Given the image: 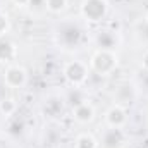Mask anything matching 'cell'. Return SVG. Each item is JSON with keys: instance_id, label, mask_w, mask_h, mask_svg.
<instances>
[{"instance_id": "cell-8", "label": "cell", "mask_w": 148, "mask_h": 148, "mask_svg": "<svg viewBox=\"0 0 148 148\" xmlns=\"http://www.w3.org/2000/svg\"><path fill=\"white\" fill-rule=\"evenodd\" d=\"M93 43L100 50H115L121 45V33L110 28H102L95 33Z\"/></svg>"}, {"instance_id": "cell-11", "label": "cell", "mask_w": 148, "mask_h": 148, "mask_svg": "<svg viewBox=\"0 0 148 148\" xmlns=\"http://www.w3.org/2000/svg\"><path fill=\"white\" fill-rule=\"evenodd\" d=\"M17 59V47L12 40H9L7 36L0 38V64L2 66H10L14 64Z\"/></svg>"}, {"instance_id": "cell-19", "label": "cell", "mask_w": 148, "mask_h": 148, "mask_svg": "<svg viewBox=\"0 0 148 148\" xmlns=\"http://www.w3.org/2000/svg\"><path fill=\"white\" fill-rule=\"evenodd\" d=\"M33 16H43L47 12V5H45V0H29L28 7H26Z\"/></svg>"}, {"instance_id": "cell-4", "label": "cell", "mask_w": 148, "mask_h": 148, "mask_svg": "<svg viewBox=\"0 0 148 148\" xmlns=\"http://www.w3.org/2000/svg\"><path fill=\"white\" fill-rule=\"evenodd\" d=\"M90 64L81 60V59H74V60H67L62 66V76L66 79V83L73 88H81L84 86V83L90 77Z\"/></svg>"}, {"instance_id": "cell-9", "label": "cell", "mask_w": 148, "mask_h": 148, "mask_svg": "<svg viewBox=\"0 0 148 148\" xmlns=\"http://www.w3.org/2000/svg\"><path fill=\"white\" fill-rule=\"evenodd\" d=\"M103 121H105V126H109V127H124V129H126V126H127V122H129L127 109L112 103L110 107L105 110Z\"/></svg>"}, {"instance_id": "cell-15", "label": "cell", "mask_w": 148, "mask_h": 148, "mask_svg": "<svg viewBox=\"0 0 148 148\" xmlns=\"http://www.w3.org/2000/svg\"><path fill=\"white\" fill-rule=\"evenodd\" d=\"M17 110V102L16 98L12 97H7V98H2L0 100V114L3 117H12Z\"/></svg>"}, {"instance_id": "cell-23", "label": "cell", "mask_w": 148, "mask_h": 148, "mask_svg": "<svg viewBox=\"0 0 148 148\" xmlns=\"http://www.w3.org/2000/svg\"><path fill=\"white\" fill-rule=\"evenodd\" d=\"M147 19H148V14H147Z\"/></svg>"}, {"instance_id": "cell-3", "label": "cell", "mask_w": 148, "mask_h": 148, "mask_svg": "<svg viewBox=\"0 0 148 148\" xmlns=\"http://www.w3.org/2000/svg\"><path fill=\"white\" fill-rule=\"evenodd\" d=\"M110 12L109 0H83L79 5V17L86 24H100Z\"/></svg>"}, {"instance_id": "cell-12", "label": "cell", "mask_w": 148, "mask_h": 148, "mask_svg": "<svg viewBox=\"0 0 148 148\" xmlns=\"http://www.w3.org/2000/svg\"><path fill=\"white\" fill-rule=\"evenodd\" d=\"M64 105H66V100H62L60 97H48L43 103V114L55 119L64 112Z\"/></svg>"}, {"instance_id": "cell-13", "label": "cell", "mask_w": 148, "mask_h": 148, "mask_svg": "<svg viewBox=\"0 0 148 148\" xmlns=\"http://www.w3.org/2000/svg\"><path fill=\"white\" fill-rule=\"evenodd\" d=\"M133 33H134V38L140 45H143L145 48H148V19L143 17L140 21L134 23L133 26Z\"/></svg>"}, {"instance_id": "cell-18", "label": "cell", "mask_w": 148, "mask_h": 148, "mask_svg": "<svg viewBox=\"0 0 148 148\" xmlns=\"http://www.w3.org/2000/svg\"><path fill=\"white\" fill-rule=\"evenodd\" d=\"M71 88H73V86H71ZM81 88H83V86H81ZM81 88H73V90L69 91V95L66 97V102L71 103V107L77 105V103H81V102H84V100H88L86 95H84V91H83Z\"/></svg>"}, {"instance_id": "cell-6", "label": "cell", "mask_w": 148, "mask_h": 148, "mask_svg": "<svg viewBox=\"0 0 148 148\" xmlns=\"http://www.w3.org/2000/svg\"><path fill=\"white\" fill-rule=\"evenodd\" d=\"M28 83V71L21 64H10L3 71V84L10 90H21Z\"/></svg>"}, {"instance_id": "cell-21", "label": "cell", "mask_w": 148, "mask_h": 148, "mask_svg": "<svg viewBox=\"0 0 148 148\" xmlns=\"http://www.w3.org/2000/svg\"><path fill=\"white\" fill-rule=\"evenodd\" d=\"M140 67L143 71H148V48H145V52H143V55L140 59Z\"/></svg>"}, {"instance_id": "cell-16", "label": "cell", "mask_w": 148, "mask_h": 148, "mask_svg": "<svg viewBox=\"0 0 148 148\" xmlns=\"http://www.w3.org/2000/svg\"><path fill=\"white\" fill-rule=\"evenodd\" d=\"M133 83L136 84V88H138V93H140V95L148 97V71L140 69V73H138V76L134 77V81H133Z\"/></svg>"}, {"instance_id": "cell-14", "label": "cell", "mask_w": 148, "mask_h": 148, "mask_svg": "<svg viewBox=\"0 0 148 148\" xmlns=\"http://www.w3.org/2000/svg\"><path fill=\"white\" fill-rule=\"evenodd\" d=\"M74 148H100L98 138L91 133H79L74 140Z\"/></svg>"}, {"instance_id": "cell-7", "label": "cell", "mask_w": 148, "mask_h": 148, "mask_svg": "<svg viewBox=\"0 0 148 148\" xmlns=\"http://www.w3.org/2000/svg\"><path fill=\"white\" fill-rule=\"evenodd\" d=\"M127 141V133L124 127H109L105 126L98 143L100 148H124Z\"/></svg>"}, {"instance_id": "cell-20", "label": "cell", "mask_w": 148, "mask_h": 148, "mask_svg": "<svg viewBox=\"0 0 148 148\" xmlns=\"http://www.w3.org/2000/svg\"><path fill=\"white\" fill-rule=\"evenodd\" d=\"M10 19H9V16H7V12H3V10H0V38L7 36V33L10 31Z\"/></svg>"}, {"instance_id": "cell-1", "label": "cell", "mask_w": 148, "mask_h": 148, "mask_svg": "<svg viewBox=\"0 0 148 148\" xmlns=\"http://www.w3.org/2000/svg\"><path fill=\"white\" fill-rule=\"evenodd\" d=\"M81 17H66L57 23L53 29V41L64 52H74L84 47L88 35Z\"/></svg>"}, {"instance_id": "cell-17", "label": "cell", "mask_w": 148, "mask_h": 148, "mask_svg": "<svg viewBox=\"0 0 148 148\" xmlns=\"http://www.w3.org/2000/svg\"><path fill=\"white\" fill-rule=\"evenodd\" d=\"M45 5H47V12H50V14H62L67 9L69 0H45Z\"/></svg>"}, {"instance_id": "cell-22", "label": "cell", "mask_w": 148, "mask_h": 148, "mask_svg": "<svg viewBox=\"0 0 148 148\" xmlns=\"http://www.w3.org/2000/svg\"><path fill=\"white\" fill-rule=\"evenodd\" d=\"M12 3H14L16 7H23V9H26L28 3H29V0H12Z\"/></svg>"}, {"instance_id": "cell-2", "label": "cell", "mask_w": 148, "mask_h": 148, "mask_svg": "<svg viewBox=\"0 0 148 148\" xmlns=\"http://www.w3.org/2000/svg\"><path fill=\"white\" fill-rule=\"evenodd\" d=\"M88 64H90L91 74H97L100 77H109L119 67V55H117L115 50H100V48H97L91 53Z\"/></svg>"}, {"instance_id": "cell-10", "label": "cell", "mask_w": 148, "mask_h": 148, "mask_svg": "<svg viewBox=\"0 0 148 148\" xmlns=\"http://www.w3.org/2000/svg\"><path fill=\"white\" fill-rule=\"evenodd\" d=\"M71 114H73V119L77 122V124H90L93 122L95 115H97V110H95V105L90 102V100H84L77 105H74L71 109Z\"/></svg>"}, {"instance_id": "cell-5", "label": "cell", "mask_w": 148, "mask_h": 148, "mask_svg": "<svg viewBox=\"0 0 148 148\" xmlns=\"http://www.w3.org/2000/svg\"><path fill=\"white\" fill-rule=\"evenodd\" d=\"M140 93H138V88L133 81H122L115 86L114 93H112V102L115 105H121L124 109H129L136 100H138Z\"/></svg>"}]
</instances>
